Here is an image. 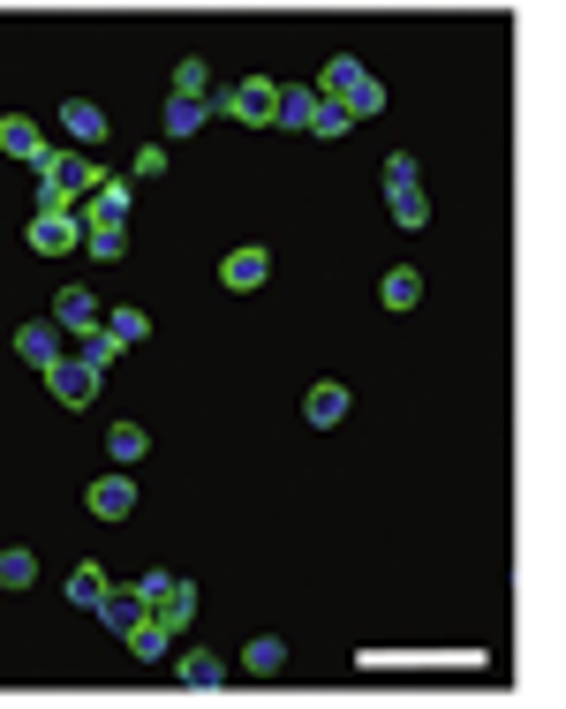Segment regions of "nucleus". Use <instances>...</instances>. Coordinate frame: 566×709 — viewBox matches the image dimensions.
Wrapping results in <instances>:
<instances>
[{
	"label": "nucleus",
	"mask_w": 566,
	"mask_h": 709,
	"mask_svg": "<svg viewBox=\"0 0 566 709\" xmlns=\"http://www.w3.org/2000/svg\"><path fill=\"white\" fill-rule=\"evenodd\" d=\"M181 679H189V687H219V679H227V665H219L212 649H189V657H181Z\"/></svg>",
	"instance_id": "obj_23"
},
{
	"label": "nucleus",
	"mask_w": 566,
	"mask_h": 709,
	"mask_svg": "<svg viewBox=\"0 0 566 709\" xmlns=\"http://www.w3.org/2000/svg\"><path fill=\"white\" fill-rule=\"evenodd\" d=\"M53 325H61V333H91V325H98V294H91V288H61V294H53Z\"/></svg>",
	"instance_id": "obj_9"
},
{
	"label": "nucleus",
	"mask_w": 566,
	"mask_h": 709,
	"mask_svg": "<svg viewBox=\"0 0 566 709\" xmlns=\"http://www.w3.org/2000/svg\"><path fill=\"white\" fill-rule=\"evenodd\" d=\"M205 122H212V106H205V98H175V106H167V136H197Z\"/></svg>",
	"instance_id": "obj_20"
},
{
	"label": "nucleus",
	"mask_w": 566,
	"mask_h": 709,
	"mask_svg": "<svg viewBox=\"0 0 566 709\" xmlns=\"http://www.w3.org/2000/svg\"><path fill=\"white\" fill-rule=\"evenodd\" d=\"M15 355H23V363H61V325H23V333H15Z\"/></svg>",
	"instance_id": "obj_13"
},
{
	"label": "nucleus",
	"mask_w": 566,
	"mask_h": 709,
	"mask_svg": "<svg viewBox=\"0 0 566 709\" xmlns=\"http://www.w3.org/2000/svg\"><path fill=\"white\" fill-rule=\"evenodd\" d=\"M0 152H8V159H31V167H39V159H45V136H39V122L8 114V122H0Z\"/></svg>",
	"instance_id": "obj_12"
},
{
	"label": "nucleus",
	"mask_w": 566,
	"mask_h": 709,
	"mask_svg": "<svg viewBox=\"0 0 566 709\" xmlns=\"http://www.w3.org/2000/svg\"><path fill=\"white\" fill-rule=\"evenodd\" d=\"M61 128H69V144H76V152L106 144V114H98L91 98H69V106H61Z\"/></svg>",
	"instance_id": "obj_10"
},
{
	"label": "nucleus",
	"mask_w": 566,
	"mask_h": 709,
	"mask_svg": "<svg viewBox=\"0 0 566 709\" xmlns=\"http://www.w3.org/2000/svg\"><path fill=\"white\" fill-rule=\"evenodd\" d=\"M84 505L98 513V521H129V513H136V483H129V476H98V483L84 491Z\"/></svg>",
	"instance_id": "obj_7"
},
{
	"label": "nucleus",
	"mask_w": 566,
	"mask_h": 709,
	"mask_svg": "<svg viewBox=\"0 0 566 709\" xmlns=\"http://www.w3.org/2000/svg\"><path fill=\"white\" fill-rule=\"evenodd\" d=\"M242 671H250V679H280V671H287V649H280L272 634H258V642L242 649Z\"/></svg>",
	"instance_id": "obj_16"
},
{
	"label": "nucleus",
	"mask_w": 566,
	"mask_h": 709,
	"mask_svg": "<svg viewBox=\"0 0 566 709\" xmlns=\"http://www.w3.org/2000/svg\"><path fill=\"white\" fill-rule=\"evenodd\" d=\"M106 574H98V566H76V574H69V604H98V596H106Z\"/></svg>",
	"instance_id": "obj_26"
},
{
	"label": "nucleus",
	"mask_w": 566,
	"mask_h": 709,
	"mask_svg": "<svg viewBox=\"0 0 566 709\" xmlns=\"http://www.w3.org/2000/svg\"><path fill=\"white\" fill-rule=\"evenodd\" d=\"M91 612H98L106 626H122V634H129V626L144 619V596H136V588H106V596H98Z\"/></svg>",
	"instance_id": "obj_15"
},
{
	"label": "nucleus",
	"mask_w": 566,
	"mask_h": 709,
	"mask_svg": "<svg viewBox=\"0 0 566 709\" xmlns=\"http://www.w3.org/2000/svg\"><path fill=\"white\" fill-rule=\"evenodd\" d=\"M264 272H272V257H264L258 242H250V250H234V257H227V264H219V280H227V288H234V294L264 288Z\"/></svg>",
	"instance_id": "obj_11"
},
{
	"label": "nucleus",
	"mask_w": 566,
	"mask_h": 709,
	"mask_svg": "<svg viewBox=\"0 0 566 709\" xmlns=\"http://www.w3.org/2000/svg\"><path fill=\"white\" fill-rule=\"evenodd\" d=\"M31 250L39 257L76 250V219H69V205H39V219H31Z\"/></svg>",
	"instance_id": "obj_6"
},
{
	"label": "nucleus",
	"mask_w": 566,
	"mask_h": 709,
	"mask_svg": "<svg viewBox=\"0 0 566 709\" xmlns=\"http://www.w3.org/2000/svg\"><path fill=\"white\" fill-rule=\"evenodd\" d=\"M106 333L122 340V347H129V340H144V310H114V317H106Z\"/></svg>",
	"instance_id": "obj_31"
},
{
	"label": "nucleus",
	"mask_w": 566,
	"mask_h": 709,
	"mask_svg": "<svg viewBox=\"0 0 566 709\" xmlns=\"http://www.w3.org/2000/svg\"><path fill=\"white\" fill-rule=\"evenodd\" d=\"M84 250L98 257V264H114V257L129 250V242H122V227H84Z\"/></svg>",
	"instance_id": "obj_28"
},
{
	"label": "nucleus",
	"mask_w": 566,
	"mask_h": 709,
	"mask_svg": "<svg viewBox=\"0 0 566 709\" xmlns=\"http://www.w3.org/2000/svg\"><path fill=\"white\" fill-rule=\"evenodd\" d=\"M45 385H53L61 408H84L91 393H98V371H91L84 355H76V363H45Z\"/></svg>",
	"instance_id": "obj_5"
},
{
	"label": "nucleus",
	"mask_w": 566,
	"mask_h": 709,
	"mask_svg": "<svg viewBox=\"0 0 566 709\" xmlns=\"http://www.w3.org/2000/svg\"><path fill=\"white\" fill-rule=\"evenodd\" d=\"M212 114H234V122L250 128H272V114H280V84H264V76H242L234 91H219Z\"/></svg>",
	"instance_id": "obj_2"
},
{
	"label": "nucleus",
	"mask_w": 566,
	"mask_h": 709,
	"mask_svg": "<svg viewBox=\"0 0 566 709\" xmlns=\"http://www.w3.org/2000/svg\"><path fill=\"white\" fill-rule=\"evenodd\" d=\"M340 106H348V122H363V114H378V106H386V84H378V76H355Z\"/></svg>",
	"instance_id": "obj_19"
},
{
	"label": "nucleus",
	"mask_w": 566,
	"mask_h": 709,
	"mask_svg": "<svg viewBox=\"0 0 566 709\" xmlns=\"http://www.w3.org/2000/svg\"><path fill=\"white\" fill-rule=\"evenodd\" d=\"M167 642H175V634H167L159 619H136L129 626V657H144V665H159V657H167Z\"/></svg>",
	"instance_id": "obj_17"
},
{
	"label": "nucleus",
	"mask_w": 566,
	"mask_h": 709,
	"mask_svg": "<svg viewBox=\"0 0 566 709\" xmlns=\"http://www.w3.org/2000/svg\"><path fill=\"white\" fill-rule=\"evenodd\" d=\"M122 219H129V181L98 174V181H91V211H84V227H122Z\"/></svg>",
	"instance_id": "obj_8"
},
{
	"label": "nucleus",
	"mask_w": 566,
	"mask_h": 709,
	"mask_svg": "<svg viewBox=\"0 0 566 709\" xmlns=\"http://www.w3.org/2000/svg\"><path fill=\"white\" fill-rule=\"evenodd\" d=\"M175 98H205V106H212V69H205V61H181V69H175Z\"/></svg>",
	"instance_id": "obj_22"
},
{
	"label": "nucleus",
	"mask_w": 566,
	"mask_h": 709,
	"mask_svg": "<svg viewBox=\"0 0 566 709\" xmlns=\"http://www.w3.org/2000/svg\"><path fill=\"white\" fill-rule=\"evenodd\" d=\"M39 582V559L31 551H0V588H31Z\"/></svg>",
	"instance_id": "obj_24"
},
{
	"label": "nucleus",
	"mask_w": 566,
	"mask_h": 709,
	"mask_svg": "<svg viewBox=\"0 0 566 709\" xmlns=\"http://www.w3.org/2000/svg\"><path fill=\"white\" fill-rule=\"evenodd\" d=\"M378 294H386V310H416V294H423V272L392 264V272H386V288H378Z\"/></svg>",
	"instance_id": "obj_18"
},
{
	"label": "nucleus",
	"mask_w": 566,
	"mask_h": 709,
	"mask_svg": "<svg viewBox=\"0 0 566 709\" xmlns=\"http://www.w3.org/2000/svg\"><path fill=\"white\" fill-rule=\"evenodd\" d=\"M39 174H45V197H39V205H69L76 189H91V181H98V167H91L84 152H45Z\"/></svg>",
	"instance_id": "obj_3"
},
{
	"label": "nucleus",
	"mask_w": 566,
	"mask_h": 709,
	"mask_svg": "<svg viewBox=\"0 0 566 709\" xmlns=\"http://www.w3.org/2000/svg\"><path fill=\"white\" fill-rule=\"evenodd\" d=\"M386 205H392V219H400V227H423V219H431L423 189H416V159H408V152L386 167Z\"/></svg>",
	"instance_id": "obj_4"
},
{
	"label": "nucleus",
	"mask_w": 566,
	"mask_h": 709,
	"mask_svg": "<svg viewBox=\"0 0 566 709\" xmlns=\"http://www.w3.org/2000/svg\"><path fill=\"white\" fill-rule=\"evenodd\" d=\"M310 114H317V91H280V114H272V122L310 128Z\"/></svg>",
	"instance_id": "obj_25"
},
{
	"label": "nucleus",
	"mask_w": 566,
	"mask_h": 709,
	"mask_svg": "<svg viewBox=\"0 0 566 709\" xmlns=\"http://www.w3.org/2000/svg\"><path fill=\"white\" fill-rule=\"evenodd\" d=\"M310 128H317V136H348V106H340V98H317V114H310Z\"/></svg>",
	"instance_id": "obj_27"
},
{
	"label": "nucleus",
	"mask_w": 566,
	"mask_h": 709,
	"mask_svg": "<svg viewBox=\"0 0 566 709\" xmlns=\"http://www.w3.org/2000/svg\"><path fill=\"white\" fill-rule=\"evenodd\" d=\"M136 596H144V619H159L167 634H181V626H189V612H197V588L175 582V574H144V582H136Z\"/></svg>",
	"instance_id": "obj_1"
},
{
	"label": "nucleus",
	"mask_w": 566,
	"mask_h": 709,
	"mask_svg": "<svg viewBox=\"0 0 566 709\" xmlns=\"http://www.w3.org/2000/svg\"><path fill=\"white\" fill-rule=\"evenodd\" d=\"M303 416L317 423V430H333V423L348 416V385H310V400H303Z\"/></svg>",
	"instance_id": "obj_14"
},
{
	"label": "nucleus",
	"mask_w": 566,
	"mask_h": 709,
	"mask_svg": "<svg viewBox=\"0 0 566 709\" xmlns=\"http://www.w3.org/2000/svg\"><path fill=\"white\" fill-rule=\"evenodd\" d=\"M114 355H122V340H114V333H98V325H91V333H84V363H91V371H98V377H106V363H114Z\"/></svg>",
	"instance_id": "obj_30"
},
{
	"label": "nucleus",
	"mask_w": 566,
	"mask_h": 709,
	"mask_svg": "<svg viewBox=\"0 0 566 709\" xmlns=\"http://www.w3.org/2000/svg\"><path fill=\"white\" fill-rule=\"evenodd\" d=\"M355 76H363V69H355L348 53H340V61H325V69H317V98H348Z\"/></svg>",
	"instance_id": "obj_21"
},
{
	"label": "nucleus",
	"mask_w": 566,
	"mask_h": 709,
	"mask_svg": "<svg viewBox=\"0 0 566 709\" xmlns=\"http://www.w3.org/2000/svg\"><path fill=\"white\" fill-rule=\"evenodd\" d=\"M106 446H114V460H136L144 446H151V430H144V423H114V438H106Z\"/></svg>",
	"instance_id": "obj_29"
}]
</instances>
